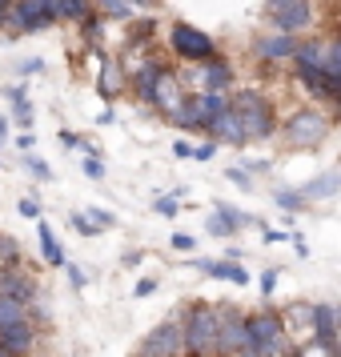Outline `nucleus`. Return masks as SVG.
<instances>
[{
	"label": "nucleus",
	"instance_id": "0eeeda50",
	"mask_svg": "<svg viewBox=\"0 0 341 357\" xmlns=\"http://www.w3.org/2000/svg\"><path fill=\"white\" fill-rule=\"evenodd\" d=\"M137 357H185V341H181V321H161L153 333H145Z\"/></svg>",
	"mask_w": 341,
	"mask_h": 357
},
{
	"label": "nucleus",
	"instance_id": "8fccbe9b",
	"mask_svg": "<svg viewBox=\"0 0 341 357\" xmlns=\"http://www.w3.org/2000/svg\"><path fill=\"white\" fill-rule=\"evenodd\" d=\"M132 8H157V4H161V0H129Z\"/></svg>",
	"mask_w": 341,
	"mask_h": 357
},
{
	"label": "nucleus",
	"instance_id": "c9c22d12",
	"mask_svg": "<svg viewBox=\"0 0 341 357\" xmlns=\"http://www.w3.org/2000/svg\"><path fill=\"white\" fill-rule=\"evenodd\" d=\"M17 125H24V129H29V125H33V105H29V100H17Z\"/></svg>",
	"mask_w": 341,
	"mask_h": 357
},
{
	"label": "nucleus",
	"instance_id": "cd10ccee",
	"mask_svg": "<svg viewBox=\"0 0 341 357\" xmlns=\"http://www.w3.org/2000/svg\"><path fill=\"white\" fill-rule=\"evenodd\" d=\"M100 33H105V17H100V13H93V17H84V20H81V36L89 40V49H93V52H97Z\"/></svg>",
	"mask_w": 341,
	"mask_h": 357
},
{
	"label": "nucleus",
	"instance_id": "5701e85b",
	"mask_svg": "<svg viewBox=\"0 0 341 357\" xmlns=\"http://www.w3.org/2000/svg\"><path fill=\"white\" fill-rule=\"evenodd\" d=\"M97 8H93V0H56V20H73V24H81L84 17H93Z\"/></svg>",
	"mask_w": 341,
	"mask_h": 357
},
{
	"label": "nucleus",
	"instance_id": "3c124183",
	"mask_svg": "<svg viewBox=\"0 0 341 357\" xmlns=\"http://www.w3.org/2000/svg\"><path fill=\"white\" fill-rule=\"evenodd\" d=\"M8 141V116H0V145Z\"/></svg>",
	"mask_w": 341,
	"mask_h": 357
},
{
	"label": "nucleus",
	"instance_id": "f257e3e1",
	"mask_svg": "<svg viewBox=\"0 0 341 357\" xmlns=\"http://www.w3.org/2000/svg\"><path fill=\"white\" fill-rule=\"evenodd\" d=\"M181 341H185V357H217V325H221V309L197 297L181 309Z\"/></svg>",
	"mask_w": 341,
	"mask_h": 357
},
{
	"label": "nucleus",
	"instance_id": "2f4dec72",
	"mask_svg": "<svg viewBox=\"0 0 341 357\" xmlns=\"http://www.w3.org/2000/svg\"><path fill=\"white\" fill-rule=\"evenodd\" d=\"M17 209H20V217H29V221H40V201H36V197H24Z\"/></svg>",
	"mask_w": 341,
	"mask_h": 357
},
{
	"label": "nucleus",
	"instance_id": "a19ab883",
	"mask_svg": "<svg viewBox=\"0 0 341 357\" xmlns=\"http://www.w3.org/2000/svg\"><path fill=\"white\" fill-rule=\"evenodd\" d=\"M65 273H68V281H73V289H84V273L73 265V261H65Z\"/></svg>",
	"mask_w": 341,
	"mask_h": 357
},
{
	"label": "nucleus",
	"instance_id": "473e14b6",
	"mask_svg": "<svg viewBox=\"0 0 341 357\" xmlns=\"http://www.w3.org/2000/svg\"><path fill=\"white\" fill-rule=\"evenodd\" d=\"M173 249H177V253H193L197 237H193V233H173Z\"/></svg>",
	"mask_w": 341,
	"mask_h": 357
},
{
	"label": "nucleus",
	"instance_id": "ea45409f",
	"mask_svg": "<svg viewBox=\"0 0 341 357\" xmlns=\"http://www.w3.org/2000/svg\"><path fill=\"white\" fill-rule=\"evenodd\" d=\"M73 225L81 229L84 237H97V225H93V221H89V217H84V213H77V217H73Z\"/></svg>",
	"mask_w": 341,
	"mask_h": 357
},
{
	"label": "nucleus",
	"instance_id": "09e8293b",
	"mask_svg": "<svg viewBox=\"0 0 341 357\" xmlns=\"http://www.w3.org/2000/svg\"><path fill=\"white\" fill-rule=\"evenodd\" d=\"M40 68H45V61H24V65H20V73H40Z\"/></svg>",
	"mask_w": 341,
	"mask_h": 357
},
{
	"label": "nucleus",
	"instance_id": "4be33fe9",
	"mask_svg": "<svg viewBox=\"0 0 341 357\" xmlns=\"http://www.w3.org/2000/svg\"><path fill=\"white\" fill-rule=\"evenodd\" d=\"M36 233H40V253H45V261L65 269V249H61V241H56V233H52V229L45 225V221L36 225Z\"/></svg>",
	"mask_w": 341,
	"mask_h": 357
},
{
	"label": "nucleus",
	"instance_id": "49530a36",
	"mask_svg": "<svg viewBox=\"0 0 341 357\" xmlns=\"http://www.w3.org/2000/svg\"><path fill=\"white\" fill-rule=\"evenodd\" d=\"M265 241L277 245V241H289V233H281V229H265Z\"/></svg>",
	"mask_w": 341,
	"mask_h": 357
},
{
	"label": "nucleus",
	"instance_id": "4468645a",
	"mask_svg": "<svg viewBox=\"0 0 341 357\" xmlns=\"http://www.w3.org/2000/svg\"><path fill=\"white\" fill-rule=\"evenodd\" d=\"M197 81H201V93H225L233 89V65L225 56H213L205 65H197Z\"/></svg>",
	"mask_w": 341,
	"mask_h": 357
},
{
	"label": "nucleus",
	"instance_id": "393cba45",
	"mask_svg": "<svg viewBox=\"0 0 341 357\" xmlns=\"http://www.w3.org/2000/svg\"><path fill=\"white\" fill-rule=\"evenodd\" d=\"M325 81H333L341 89V36L325 40Z\"/></svg>",
	"mask_w": 341,
	"mask_h": 357
},
{
	"label": "nucleus",
	"instance_id": "4c0bfd02",
	"mask_svg": "<svg viewBox=\"0 0 341 357\" xmlns=\"http://www.w3.org/2000/svg\"><path fill=\"white\" fill-rule=\"evenodd\" d=\"M273 289H277V269H265V273H261V293L273 297Z\"/></svg>",
	"mask_w": 341,
	"mask_h": 357
},
{
	"label": "nucleus",
	"instance_id": "6e6552de",
	"mask_svg": "<svg viewBox=\"0 0 341 357\" xmlns=\"http://www.w3.org/2000/svg\"><path fill=\"white\" fill-rule=\"evenodd\" d=\"M0 297L4 301H20V305H33L36 297H40V285H36V277L20 265V269H4L0 273Z\"/></svg>",
	"mask_w": 341,
	"mask_h": 357
},
{
	"label": "nucleus",
	"instance_id": "9b49d317",
	"mask_svg": "<svg viewBox=\"0 0 341 357\" xmlns=\"http://www.w3.org/2000/svg\"><path fill=\"white\" fill-rule=\"evenodd\" d=\"M181 100H185V84H181V77L173 73V68L165 65L161 77H157V93H153V109H161L165 121L181 109Z\"/></svg>",
	"mask_w": 341,
	"mask_h": 357
},
{
	"label": "nucleus",
	"instance_id": "603ef678",
	"mask_svg": "<svg viewBox=\"0 0 341 357\" xmlns=\"http://www.w3.org/2000/svg\"><path fill=\"white\" fill-rule=\"evenodd\" d=\"M8 8H13V0H0V24H4V17H8Z\"/></svg>",
	"mask_w": 341,
	"mask_h": 357
},
{
	"label": "nucleus",
	"instance_id": "9d476101",
	"mask_svg": "<svg viewBox=\"0 0 341 357\" xmlns=\"http://www.w3.org/2000/svg\"><path fill=\"white\" fill-rule=\"evenodd\" d=\"M325 349H341V325H338V305L329 301H313V337Z\"/></svg>",
	"mask_w": 341,
	"mask_h": 357
},
{
	"label": "nucleus",
	"instance_id": "c756f323",
	"mask_svg": "<svg viewBox=\"0 0 341 357\" xmlns=\"http://www.w3.org/2000/svg\"><path fill=\"white\" fill-rule=\"evenodd\" d=\"M338 349H325V345H317V341H305L301 349H297V357H333Z\"/></svg>",
	"mask_w": 341,
	"mask_h": 357
},
{
	"label": "nucleus",
	"instance_id": "a878e982",
	"mask_svg": "<svg viewBox=\"0 0 341 357\" xmlns=\"http://www.w3.org/2000/svg\"><path fill=\"white\" fill-rule=\"evenodd\" d=\"M97 13L100 17H109V20H129V24L137 20V8H132L129 0H100Z\"/></svg>",
	"mask_w": 341,
	"mask_h": 357
},
{
	"label": "nucleus",
	"instance_id": "6ab92c4d",
	"mask_svg": "<svg viewBox=\"0 0 341 357\" xmlns=\"http://www.w3.org/2000/svg\"><path fill=\"white\" fill-rule=\"evenodd\" d=\"M129 84V77H125V68H121V61H113V56H105L100 61V73H97V93L105 100H113L121 89Z\"/></svg>",
	"mask_w": 341,
	"mask_h": 357
},
{
	"label": "nucleus",
	"instance_id": "f704fd0d",
	"mask_svg": "<svg viewBox=\"0 0 341 357\" xmlns=\"http://www.w3.org/2000/svg\"><path fill=\"white\" fill-rule=\"evenodd\" d=\"M89 221H93L97 229H113V225H116V221H113V213L97 209V205H93V213H89Z\"/></svg>",
	"mask_w": 341,
	"mask_h": 357
},
{
	"label": "nucleus",
	"instance_id": "a211bd4d",
	"mask_svg": "<svg viewBox=\"0 0 341 357\" xmlns=\"http://www.w3.org/2000/svg\"><path fill=\"white\" fill-rule=\"evenodd\" d=\"M169 125H177L181 132H205V121H201V93H185L181 109L169 116Z\"/></svg>",
	"mask_w": 341,
	"mask_h": 357
},
{
	"label": "nucleus",
	"instance_id": "7ed1b4c3",
	"mask_svg": "<svg viewBox=\"0 0 341 357\" xmlns=\"http://www.w3.org/2000/svg\"><path fill=\"white\" fill-rule=\"evenodd\" d=\"M169 52H173L177 61H185V65H205V61L217 56V40H213L209 33L193 29V24L177 20V24L169 29Z\"/></svg>",
	"mask_w": 341,
	"mask_h": 357
},
{
	"label": "nucleus",
	"instance_id": "a18cd8bd",
	"mask_svg": "<svg viewBox=\"0 0 341 357\" xmlns=\"http://www.w3.org/2000/svg\"><path fill=\"white\" fill-rule=\"evenodd\" d=\"M173 153H177L181 161H189V157H193V145H189V141H177V145H173Z\"/></svg>",
	"mask_w": 341,
	"mask_h": 357
},
{
	"label": "nucleus",
	"instance_id": "37998d69",
	"mask_svg": "<svg viewBox=\"0 0 341 357\" xmlns=\"http://www.w3.org/2000/svg\"><path fill=\"white\" fill-rule=\"evenodd\" d=\"M56 141H61L65 149H81V145H84V141H81V137H77L73 129H61V137H56Z\"/></svg>",
	"mask_w": 341,
	"mask_h": 357
},
{
	"label": "nucleus",
	"instance_id": "20e7f679",
	"mask_svg": "<svg viewBox=\"0 0 341 357\" xmlns=\"http://www.w3.org/2000/svg\"><path fill=\"white\" fill-rule=\"evenodd\" d=\"M329 129H333V121H329L321 109H297V113H289V121L281 125V137H285L293 149H313L329 137Z\"/></svg>",
	"mask_w": 341,
	"mask_h": 357
},
{
	"label": "nucleus",
	"instance_id": "ddd939ff",
	"mask_svg": "<svg viewBox=\"0 0 341 357\" xmlns=\"http://www.w3.org/2000/svg\"><path fill=\"white\" fill-rule=\"evenodd\" d=\"M36 337H40L36 321H17V325H4V329H0V345L13 357H29L36 349Z\"/></svg>",
	"mask_w": 341,
	"mask_h": 357
},
{
	"label": "nucleus",
	"instance_id": "412c9836",
	"mask_svg": "<svg viewBox=\"0 0 341 357\" xmlns=\"http://www.w3.org/2000/svg\"><path fill=\"white\" fill-rule=\"evenodd\" d=\"M153 33H157V20L137 17L129 24V33H125V49H145V40H153Z\"/></svg>",
	"mask_w": 341,
	"mask_h": 357
},
{
	"label": "nucleus",
	"instance_id": "b1692460",
	"mask_svg": "<svg viewBox=\"0 0 341 357\" xmlns=\"http://www.w3.org/2000/svg\"><path fill=\"white\" fill-rule=\"evenodd\" d=\"M338 189H341V177H338V173H325V177L309 181L305 189H297V193L305 197V201H317V197H333Z\"/></svg>",
	"mask_w": 341,
	"mask_h": 357
},
{
	"label": "nucleus",
	"instance_id": "de8ad7c7",
	"mask_svg": "<svg viewBox=\"0 0 341 357\" xmlns=\"http://www.w3.org/2000/svg\"><path fill=\"white\" fill-rule=\"evenodd\" d=\"M33 141H36L33 132H20V137H17V149H24V153H29V149H33Z\"/></svg>",
	"mask_w": 341,
	"mask_h": 357
},
{
	"label": "nucleus",
	"instance_id": "f03ea898",
	"mask_svg": "<svg viewBox=\"0 0 341 357\" xmlns=\"http://www.w3.org/2000/svg\"><path fill=\"white\" fill-rule=\"evenodd\" d=\"M281 354H293L289 321H285L281 309L261 305L257 313H249V349H245V357H281Z\"/></svg>",
	"mask_w": 341,
	"mask_h": 357
},
{
	"label": "nucleus",
	"instance_id": "c85d7f7f",
	"mask_svg": "<svg viewBox=\"0 0 341 357\" xmlns=\"http://www.w3.org/2000/svg\"><path fill=\"white\" fill-rule=\"evenodd\" d=\"M273 201H277V209H285V213H301L305 209V197L297 193V189H281Z\"/></svg>",
	"mask_w": 341,
	"mask_h": 357
},
{
	"label": "nucleus",
	"instance_id": "e433bc0d",
	"mask_svg": "<svg viewBox=\"0 0 341 357\" xmlns=\"http://www.w3.org/2000/svg\"><path fill=\"white\" fill-rule=\"evenodd\" d=\"M225 177L237 185V189H253V181H249V173L245 169H225Z\"/></svg>",
	"mask_w": 341,
	"mask_h": 357
},
{
	"label": "nucleus",
	"instance_id": "79ce46f5",
	"mask_svg": "<svg viewBox=\"0 0 341 357\" xmlns=\"http://www.w3.org/2000/svg\"><path fill=\"white\" fill-rule=\"evenodd\" d=\"M153 293H157V281H153V277H145V281H137L132 297H153Z\"/></svg>",
	"mask_w": 341,
	"mask_h": 357
},
{
	"label": "nucleus",
	"instance_id": "2eb2a0df",
	"mask_svg": "<svg viewBox=\"0 0 341 357\" xmlns=\"http://www.w3.org/2000/svg\"><path fill=\"white\" fill-rule=\"evenodd\" d=\"M205 132H209V141H213V145H233V149H241V145H245L241 116L233 113V109H225L221 116H213V125H209Z\"/></svg>",
	"mask_w": 341,
	"mask_h": 357
},
{
	"label": "nucleus",
	"instance_id": "72a5a7b5",
	"mask_svg": "<svg viewBox=\"0 0 341 357\" xmlns=\"http://www.w3.org/2000/svg\"><path fill=\"white\" fill-rule=\"evenodd\" d=\"M24 165H29V173H33L36 181H49V177H52V173H49V165L40 161V157H33V153H29V161H24Z\"/></svg>",
	"mask_w": 341,
	"mask_h": 357
},
{
	"label": "nucleus",
	"instance_id": "f3484780",
	"mask_svg": "<svg viewBox=\"0 0 341 357\" xmlns=\"http://www.w3.org/2000/svg\"><path fill=\"white\" fill-rule=\"evenodd\" d=\"M161 68H165V65L157 61V56H153V61H145L141 68H132V73H129L132 93L145 100V105H153V93H157V77H161Z\"/></svg>",
	"mask_w": 341,
	"mask_h": 357
},
{
	"label": "nucleus",
	"instance_id": "aec40b11",
	"mask_svg": "<svg viewBox=\"0 0 341 357\" xmlns=\"http://www.w3.org/2000/svg\"><path fill=\"white\" fill-rule=\"evenodd\" d=\"M193 269H205L209 277H217V281H233V285H249L253 277H249V269H241L237 261H193Z\"/></svg>",
	"mask_w": 341,
	"mask_h": 357
},
{
	"label": "nucleus",
	"instance_id": "58836bf2",
	"mask_svg": "<svg viewBox=\"0 0 341 357\" xmlns=\"http://www.w3.org/2000/svg\"><path fill=\"white\" fill-rule=\"evenodd\" d=\"M84 173H89L93 181H100L105 177V161H100V157H89V161H84Z\"/></svg>",
	"mask_w": 341,
	"mask_h": 357
},
{
	"label": "nucleus",
	"instance_id": "1a4fd4ad",
	"mask_svg": "<svg viewBox=\"0 0 341 357\" xmlns=\"http://www.w3.org/2000/svg\"><path fill=\"white\" fill-rule=\"evenodd\" d=\"M297 36H285V33H273V36H257L249 49H253V61L261 65H277V61H293L297 56Z\"/></svg>",
	"mask_w": 341,
	"mask_h": 357
},
{
	"label": "nucleus",
	"instance_id": "39448f33",
	"mask_svg": "<svg viewBox=\"0 0 341 357\" xmlns=\"http://www.w3.org/2000/svg\"><path fill=\"white\" fill-rule=\"evenodd\" d=\"M221 325H217V357H245L249 349V313L237 305H217Z\"/></svg>",
	"mask_w": 341,
	"mask_h": 357
},
{
	"label": "nucleus",
	"instance_id": "dca6fc26",
	"mask_svg": "<svg viewBox=\"0 0 341 357\" xmlns=\"http://www.w3.org/2000/svg\"><path fill=\"white\" fill-rule=\"evenodd\" d=\"M249 225V217L245 213H237L229 201H217V213L209 217V233L213 237H237V229Z\"/></svg>",
	"mask_w": 341,
	"mask_h": 357
},
{
	"label": "nucleus",
	"instance_id": "423d86ee",
	"mask_svg": "<svg viewBox=\"0 0 341 357\" xmlns=\"http://www.w3.org/2000/svg\"><path fill=\"white\" fill-rule=\"evenodd\" d=\"M265 20L285 36L305 33L313 24V0H265Z\"/></svg>",
	"mask_w": 341,
	"mask_h": 357
},
{
	"label": "nucleus",
	"instance_id": "c03bdc74",
	"mask_svg": "<svg viewBox=\"0 0 341 357\" xmlns=\"http://www.w3.org/2000/svg\"><path fill=\"white\" fill-rule=\"evenodd\" d=\"M213 153H217V145H213V141H209V145H201V149H193V161H209Z\"/></svg>",
	"mask_w": 341,
	"mask_h": 357
},
{
	"label": "nucleus",
	"instance_id": "7c9ffc66",
	"mask_svg": "<svg viewBox=\"0 0 341 357\" xmlns=\"http://www.w3.org/2000/svg\"><path fill=\"white\" fill-rule=\"evenodd\" d=\"M153 209L161 213V217H177V197H157V201H153Z\"/></svg>",
	"mask_w": 341,
	"mask_h": 357
},
{
	"label": "nucleus",
	"instance_id": "bb28decb",
	"mask_svg": "<svg viewBox=\"0 0 341 357\" xmlns=\"http://www.w3.org/2000/svg\"><path fill=\"white\" fill-rule=\"evenodd\" d=\"M17 321H29V305L0 297V329H4V325H17Z\"/></svg>",
	"mask_w": 341,
	"mask_h": 357
},
{
	"label": "nucleus",
	"instance_id": "f8f14e48",
	"mask_svg": "<svg viewBox=\"0 0 341 357\" xmlns=\"http://www.w3.org/2000/svg\"><path fill=\"white\" fill-rule=\"evenodd\" d=\"M241 129H245V145L249 141H269L277 132V113L269 100H261L257 109H249V113H241Z\"/></svg>",
	"mask_w": 341,
	"mask_h": 357
},
{
	"label": "nucleus",
	"instance_id": "864d4df0",
	"mask_svg": "<svg viewBox=\"0 0 341 357\" xmlns=\"http://www.w3.org/2000/svg\"><path fill=\"white\" fill-rule=\"evenodd\" d=\"M0 357H13V354H8V349H4V345H0Z\"/></svg>",
	"mask_w": 341,
	"mask_h": 357
}]
</instances>
